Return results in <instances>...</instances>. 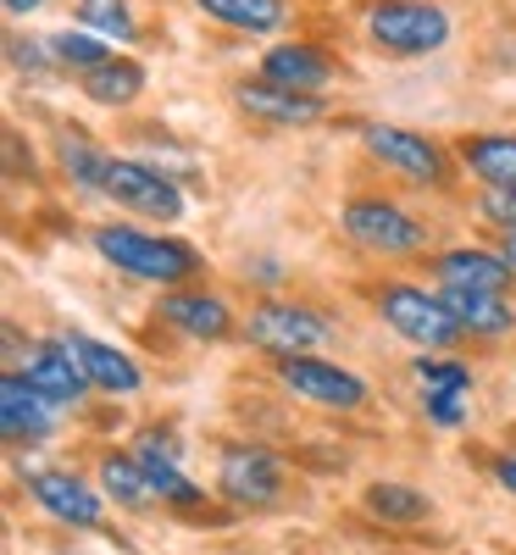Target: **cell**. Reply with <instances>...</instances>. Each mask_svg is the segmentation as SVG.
Listing matches in <instances>:
<instances>
[{"instance_id":"obj_1","label":"cell","mask_w":516,"mask_h":555,"mask_svg":"<svg viewBox=\"0 0 516 555\" xmlns=\"http://www.w3.org/2000/svg\"><path fill=\"white\" fill-rule=\"evenodd\" d=\"M95 250H101L117 272L145 278V284H162V289L183 284V278L201 267V256H195L190 245L162 240V234H139V228H101V234H95Z\"/></svg>"},{"instance_id":"obj_2","label":"cell","mask_w":516,"mask_h":555,"mask_svg":"<svg viewBox=\"0 0 516 555\" xmlns=\"http://www.w3.org/2000/svg\"><path fill=\"white\" fill-rule=\"evenodd\" d=\"M366 34L389 56H428L450 39V17L444 7H428V0H378L366 12Z\"/></svg>"},{"instance_id":"obj_3","label":"cell","mask_w":516,"mask_h":555,"mask_svg":"<svg viewBox=\"0 0 516 555\" xmlns=\"http://www.w3.org/2000/svg\"><path fill=\"white\" fill-rule=\"evenodd\" d=\"M378 311L389 317V328L405 334L411 345H428V350H450L461 339V322L450 317L444 300H434L428 289H411V284H384Z\"/></svg>"},{"instance_id":"obj_4","label":"cell","mask_w":516,"mask_h":555,"mask_svg":"<svg viewBox=\"0 0 516 555\" xmlns=\"http://www.w3.org/2000/svg\"><path fill=\"white\" fill-rule=\"evenodd\" d=\"M101 195H112L117 206H128V211H139V217H183L178 183L162 178V172L145 167V162H106Z\"/></svg>"},{"instance_id":"obj_5","label":"cell","mask_w":516,"mask_h":555,"mask_svg":"<svg viewBox=\"0 0 516 555\" xmlns=\"http://www.w3.org/2000/svg\"><path fill=\"white\" fill-rule=\"evenodd\" d=\"M278 378H284L300 400L311 405H327V411H356L366 400V384L345 366H327L317 356H278Z\"/></svg>"},{"instance_id":"obj_6","label":"cell","mask_w":516,"mask_h":555,"mask_svg":"<svg viewBox=\"0 0 516 555\" xmlns=\"http://www.w3.org/2000/svg\"><path fill=\"white\" fill-rule=\"evenodd\" d=\"M217 483L233 505H272L284 494V467H278L272 450H261V444H233V450H222Z\"/></svg>"},{"instance_id":"obj_7","label":"cell","mask_w":516,"mask_h":555,"mask_svg":"<svg viewBox=\"0 0 516 555\" xmlns=\"http://www.w3.org/2000/svg\"><path fill=\"white\" fill-rule=\"evenodd\" d=\"M327 334H334L327 317H317L311 306H261L250 317V345H261L267 356H306Z\"/></svg>"},{"instance_id":"obj_8","label":"cell","mask_w":516,"mask_h":555,"mask_svg":"<svg viewBox=\"0 0 516 555\" xmlns=\"http://www.w3.org/2000/svg\"><path fill=\"white\" fill-rule=\"evenodd\" d=\"M361 145L378 156L389 172H400V178H411V183H444V156H439L422 133H411V128L372 122V128L361 133Z\"/></svg>"},{"instance_id":"obj_9","label":"cell","mask_w":516,"mask_h":555,"mask_svg":"<svg viewBox=\"0 0 516 555\" xmlns=\"http://www.w3.org/2000/svg\"><path fill=\"white\" fill-rule=\"evenodd\" d=\"M345 234L366 250H384V256H400V250L422 245V228L395 201H350L345 206Z\"/></svg>"},{"instance_id":"obj_10","label":"cell","mask_w":516,"mask_h":555,"mask_svg":"<svg viewBox=\"0 0 516 555\" xmlns=\"http://www.w3.org/2000/svg\"><path fill=\"white\" fill-rule=\"evenodd\" d=\"M0 428L12 444H39L56 428V400L44 395L28 373H7L0 378Z\"/></svg>"},{"instance_id":"obj_11","label":"cell","mask_w":516,"mask_h":555,"mask_svg":"<svg viewBox=\"0 0 516 555\" xmlns=\"http://www.w3.org/2000/svg\"><path fill=\"white\" fill-rule=\"evenodd\" d=\"M233 101H240L256 122L267 128H300V122H317L322 117V101L306 95V89H284L272 78H256V83H240L233 89Z\"/></svg>"},{"instance_id":"obj_12","label":"cell","mask_w":516,"mask_h":555,"mask_svg":"<svg viewBox=\"0 0 516 555\" xmlns=\"http://www.w3.org/2000/svg\"><path fill=\"white\" fill-rule=\"evenodd\" d=\"M28 489H34V500L44 505V512L62 517V522H73V528H95V522H101L95 489H89L83 478H73V473H34Z\"/></svg>"},{"instance_id":"obj_13","label":"cell","mask_w":516,"mask_h":555,"mask_svg":"<svg viewBox=\"0 0 516 555\" xmlns=\"http://www.w3.org/2000/svg\"><path fill=\"white\" fill-rule=\"evenodd\" d=\"M261 78L284 83V89H306V95H317V89L334 78V62H327L322 51H311V44H272L267 62H261Z\"/></svg>"},{"instance_id":"obj_14","label":"cell","mask_w":516,"mask_h":555,"mask_svg":"<svg viewBox=\"0 0 516 555\" xmlns=\"http://www.w3.org/2000/svg\"><path fill=\"white\" fill-rule=\"evenodd\" d=\"M67 350L78 356V366H83V378H89V384H101V389H112V395H133V389H139V366H133L122 350H112L106 339L73 334Z\"/></svg>"},{"instance_id":"obj_15","label":"cell","mask_w":516,"mask_h":555,"mask_svg":"<svg viewBox=\"0 0 516 555\" xmlns=\"http://www.w3.org/2000/svg\"><path fill=\"white\" fill-rule=\"evenodd\" d=\"M28 378L44 389V395H51L56 405H67V400H78L83 395V366H78V356L67 350V339L62 345H39L34 356H28Z\"/></svg>"},{"instance_id":"obj_16","label":"cell","mask_w":516,"mask_h":555,"mask_svg":"<svg viewBox=\"0 0 516 555\" xmlns=\"http://www.w3.org/2000/svg\"><path fill=\"white\" fill-rule=\"evenodd\" d=\"M439 300L450 306V317L466 334H505L516 322V306H505V295H494V289H444Z\"/></svg>"},{"instance_id":"obj_17","label":"cell","mask_w":516,"mask_h":555,"mask_svg":"<svg viewBox=\"0 0 516 555\" xmlns=\"http://www.w3.org/2000/svg\"><path fill=\"white\" fill-rule=\"evenodd\" d=\"M439 278H444V289H494V295H505L511 261L489 256V250H450L439 261Z\"/></svg>"},{"instance_id":"obj_18","label":"cell","mask_w":516,"mask_h":555,"mask_svg":"<svg viewBox=\"0 0 516 555\" xmlns=\"http://www.w3.org/2000/svg\"><path fill=\"white\" fill-rule=\"evenodd\" d=\"M461 162L483 178L489 190H516V133H478L461 145Z\"/></svg>"},{"instance_id":"obj_19","label":"cell","mask_w":516,"mask_h":555,"mask_svg":"<svg viewBox=\"0 0 516 555\" xmlns=\"http://www.w3.org/2000/svg\"><path fill=\"white\" fill-rule=\"evenodd\" d=\"M162 317L172 322V328H183L190 339H222L233 328V317H228V306L217 295H167Z\"/></svg>"},{"instance_id":"obj_20","label":"cell","mask_w":516,"mask_h":555,"mask_svg":"<svg viewBox=\"0 0 516 555\" xmlns=\"http://www.w3.org/2000/svg\"><path fill=\"white\" fill-rule=\"evenodd\" d=\"M139 89H145V67L128 62V56H106L101 67L83 73V95L95 106H128Z\"/></svg>"},{"instance_id":"obj_21","label":"cell","mask_w":516,"mask_h":555,"mask_svg":"<svg viewBox=\"0 0 516 555\" xmlns=\"http://www.w3.org/2000/svg\"><path fill=\"white\" fill-rule=\"evenodd\" d=\"M195 7L228 28H250V34H272L284 23V0H195Z\"/></svg>"},{"instance_id":"obj_22","label":"cell","mask_w":516,"mask_h":555,"mask_svg":"<svg viewBox=\"0 0 516 555\" xmlns=\"http://www.w3.org/2000/svg\"><path fill=\"white\" fill-rule=\"evenodd\" d=\"M366 512L384 517V522H395V528H411V522L428 517L434 505H428V494H416L411 483H372V489H366Z\"/></svg>"},{"instance_id":"obj_23","label":"cell","mask_w":516,"mask_h":555,"mask_svg":"<svg viewBox=\"0 0 516 555\" xmlns=\"http://www.w3.org/2000/svg\"><path fill=\"white\" fill-rule=\"evenodd\" d=\"M139 467H145V478H151V489H156V500H178V505H195L201 500V489L183 478L172 461L162 455V444H156V434L139 444Z\"/></svg>"},{"instance_id":"obj_24","label":"cell","mask_w":516,"mask_h":555,"mask_svg":"<svg viewBox=\"0 0 516 555\" xmlns=\"http://www.w3.org/2000/svg\"><path fill=\"white\" fill-rule=\"evenodd\" d=\"M101 478H106V489H112V494H117L122 505H145V500H156V489H151V478H145V467H139V461L106 455Z\"/></svg>"},{"instance_id":"obj_25","label":"cell","mask_w":516,"mask_h":555,"mask_svg":"<svg viewBox=\"0 0 516 555\" xmlns=\"http://www.w3.org/2000/svg\"><path fill=\"white\" fill-rule=\"evenodd\" d=\"M112 51H106V39H89V34H51V62H62V67H78V73H89V67H101Z\"/></svg>"},{"instance_id":"obj_26","label":"cell","mask_w":516,"mask_h":555,"mask_svg":"<svg viewBox=\"0 0 516 555\" xmlns=\"http://www.w3.org/2000/svg\"><path fill=\"white\" fill-rule=\"evenodd\" d=\"M411 373H416L422 389H428V400L434 395H466V389H473V373H466L461 361H428V356H422Z\"/></svg>"},{"instance_id":"obj_27","label":"cell","mask_w":516,"mask_h":555,"mask_svg":"<svg viewBox=\"0 0 516 555\" xmlns=\"http://www.w3.org/2000/svg\"><path fill=\"white\" fill-rule=\"evenodd\" d=\"M78 17H83V28H95V34H106V39H128V34H133L128 0H83Z\"/></svg>"},{"instance_id":"obj_28","label":"cell","mask_w":516,"mask_h":555,"mask_svg":"<svg viewBox=\"0 0 516 555\" xmlns=\"http://www.w3.org/2000/svg\"><path fill=\"white\" fill-rule=\"evenodd\" d=\"M106 162H112V156H101L95 145H83V139H62V167L83 183V190H101Z\"/></svg>"},{"instance_id":"obj_29","label":"cell","mask_w":516,"mask_h":555,"mask_svg":"<svg viewBox=\"0 0 516 555\" xmlns=\"http://www.w3.org/2000/svg\"><path fill=\"white\" fill-rule=\"evenodd\" d=\"M483 217L494 228H505V234H516V190H489L483 195Z\"/></svg>"},{"instance_id":"obj_30","label":"cell","mask_w":516,"mask_h":555,"mask_svg":"<svg viewBox=\"0 0 516 555\" xmlns=\"http://www.w3.org/2000/svg\"><path fill=\"white\" fill-rule=\"evenodd\" d=\"M428 416H434V423H444V428H455L461 416H466V395H434L428 400Z\"/></svg>"},{"instance_id":"obj_31","label":"cell","mask_w":516,"mask_h":555,"mask_svg":"<svg viewBox=\"0 0 516 555\" xmlns=\"http://www.w3.org/2000/svg\"><path fill=\"white\" fill-rule=\"evenodd\" d=\"M494 478H500L505 494H516V455H500V461H494Z\"/></svg>"},{"instance_id":"obj_32","label":"cell","mask_w":516,"mask_h":555,"mask_svg":"<svg viewBox=\"0 0 516 555\" xmlns=\"http://www.w3.org/2000/svg\"><path fill=\"white\" fill-rule=\"evenodd\" d=\"M34 7H44V0H7V12H34Z\"/></svg>"},{"instance_id":"obj_33","label":"cell","mask_w":516,"mask_h":555,"mask_svg":"<svg viewBox=\"0 0 516 555\" xmlns=\"http://www.w3.org/2000/svg\"><path fill=\"white\" fill-rule=\"evenodd\" d=\"M505 261H511V272H516V234H505V250H500Z\"/></svg>"}]
</instances>
